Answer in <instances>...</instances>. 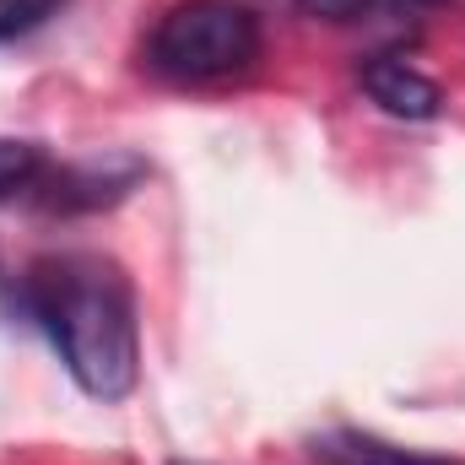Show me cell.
I'll return each mask as SVG.
<instances>
[{
	"mask_svg": "<svg viewBox=\"0 0 465 465\" xmlns=\"http://www.w3.org/2000/svg\"><path fill=\"white\" fill-rule=\"evenodd\" d=\"M22 309L54 341L65 373L93 401H124L141 373L135 298L114 260L104 254H44L22 276Z\"/></svg>",
	"mask_w": 465,
	"mask_h": 465,
	"instance_id": "cell-1",
	"label": "cell"
},
{
	"mask_svg": "<svg viewBox=\"0 0 465 465\" xmlns=\"http://www.w3.org/2000/svg\"><path fill=\"white\" fill-rule=\"evenodd\" d=\"M265 49L260 16L238 0H184L173 5L146 44L152 71L173 82H228L243 76Z\"/></svg>",
	"mask_w": 465,
	"mask_h": 465,
	"instance_id": "cell-2",
	"label": "cell"
},
{
	"mask_svg": "<svg viewBox=\"0 0 465 465\" xmlns=\"http://www.w3.org/2000/svg\"><path fill=\"white\" fill-rule=\"evenodd\" d=\"M362 87H368V98H373L384 114H395V119H433L439 109H444L439 82L422 76L417 65L395 60V54L368 60V65H362Z\"/></svg>",
	"mask_w": 465,
	"mask_h": 465,
	"instance_id": "cell-3",
	"label": "cell"
},
{
	"mask_svg": "<svg viewBox=\"0 0 465 465\" xmlns=\"http://www.w3.org/2000/svg\"><path fill=\"white\" fill-rule=\"evenodd\" d=\"M314 460L320 465H460L450 455H422L406 444H390L379 433H357V428H336L314 439Z\"/></svg>",
	"mask_w": 465,
	"mask_h": 465,
	"instance_id": "cell-4",
	"label": "cell"
},
{
	"mask_svg": "<svg viewBox=\"0 0 465 465\" xmlns=\"http://www.w3.org/2000/svg\"><path fill=\"white\" fill-rule=\"evenodd\" d=\"M44 173H49V163L33 141L0 135V195H27V190H38Z\"/></svg>",
	"mask_w": 465,
	"mask_h": 465,
	"instance_id": "cell-5",
	"label": "cell"
},
{
	"mask_svg": "<svg viewBox=\"0 0 465 465\" xmlns=\"http://www.w3.org/2000/svg\"><path fill=\"white\" fill-rule=\"evenodd\" d=\"M60 11H65V0H0V44H16V38L38 33Z\"/></svg>",
	"mask_w": 465,
	"mask_h": 465,
	"instance_id": "cell-6",
	"label": "cell"
},
{
	"mask_svg": "<svg viewBox=\"0 0 465 465\" xmlns=\"http://www.w3.org/2000/svg\"><path fill=\"white\" fill-rule=\"evenodd\" d=\"M303 5H309V11H320V16H351L362 0H303Z\"/></svg>",
	"mask_w": 465,
	"mask_h": 465,
	"instance_id": "cell-7",
	"label": "cell"
},
{
	"mask_svg": "<svg viewBox=\"0 0 465 465\" xmlns=\"http://www.w3.org/2000/svg\"><path fill=\"white\" fill-rule=\"evenodd\" d=\"M406 5H439V0H406Z\"/></svg>",
	"mask_w": 465,
	"mask_h": 465,
	"instance_id": "cell-8",
	"label": "cell"
}]
</instances>
